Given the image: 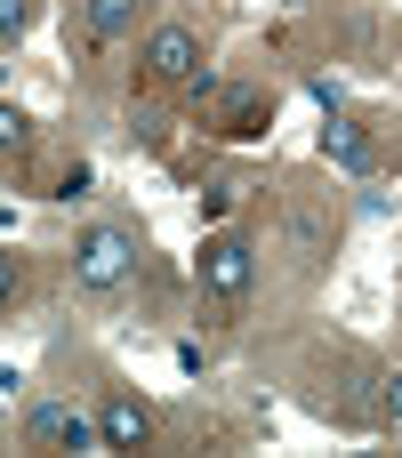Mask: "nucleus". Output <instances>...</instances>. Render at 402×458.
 Returning <instances> with one entry per match:
<instances>
[{
	"instance_id": "f257e3e1",
	"label": "nucleus",
	"mask_w": 402,
	"mask_h": 458,
	"mask_svg": "<svg viewBox=\"0 0 402 458\" xmlns=\"http://www.w3.org/2000/svg\"><path fill=\"white\" fill-rule=\"evenodd\" d=\"M137 274V233L129 225H89L81 242H73V282L81 290H113V282H129Z\"/></svg>"
},
{
	"instance_id": "f03ea898",
	"label": "nucleus",
	"mask_w": 402,
	"mask_h": 458,
	"mask_svg": "<svg viewBox=\"0 0 402 458\" xmlns=\"http://www.w3.org/2000/svg\"><path fill=\"white\" fill-rule=\"evenodd\" d=\"M24 435H32L40 451H105L97 419L73 411V403H32V411H24Z\"/></svg>"
},
{
	"instance_id": "7ed1b4c3",
	"label": "nucleus",
	"mask_w": 402,
	"mask_h": 458,
	"mask_svg": "<svg viewBox=\"0 0 402 458\" xmlns=\"http://www.w3.org/2000/svg\"><path fill=\"white\" fill-rule=\"evenodd\" d=\"M193 274H201V290H210V298H242V290H250V274H258V250L226 233V242H210V250H201V266H193Z\"/></svg>"
},
{
	"instance_id": "20e7f679",
	"label": "nucleus",
	"mask_w": 402,
	"mask_h": 458,
	"mask_svg": "<svg viewBox=\"0 0 402 458\" xmlns=\"http://www.w3.org/2000/svg\"><path fill=\"white\" fill-rule=\"evenodd\" d=\"M97 435H105V451H145L153 443V411L137 394H105L97 403Z\"/></svg>"
},
{
	"instance_id": "39448f33",
	"label": "nucleus",
	"mask_w": 402,
	"mask_h": 458,
	"mask_svg": "<svg viewBox=\"0 0 402 458\" xmlns=\"http://www.w3.org/2000/svg\"><path fill=\"white\" fill-rule=\"evenodd\" d=\"M322 153H330V169H346V177H371V161H379L371 129H363V121H346V113H330V129H322Z\"/></svg>"
},
{
	"instance_id": "423d86ee",
	"label": "nucleus",
	"mask_w": 402,
	"mask_h": 458,
	"mask_svg": "<svg viewBox=\"0 0 402 458\" xmlns=\"http://www.w3.org/2000/svg\"><path fill=\"white\" fill-rule=\"evenodd\" d=\"M193 64H201V48H193L185 24H161V32L145 40V72H161V81H193Z\"/></svg>"
},
{
	"instance_id": "0eeeda50",
	"label": "nucleus",
	"mask_w": 402,
	"mask_h": 458,
	"mask_svg": "<svg viewBox=\"0 0 402 458\" xmlns=\"http://www.w3.org/2000/svg\"><path fill=\"white\" fill-rule=\"evenodd\" d=\"M81 16H89V32H97V40H113V32H129L137 0H81Z\"/></svg>"
},
{
	"instance_id": "6e6552de",
	"label": "nucleus",
	"mask_w": 402,
	"mask_h": 458,
	"mask_svg": "<svg viewBox=\"0 0 402 458\" xmlns=\"http://www.w3.org/2000/svg\"><path fill=\"white\" fill-rule=\"evenodd\" d=\"M24 137H32V121H24V113H16V105H8V97H0V153H16V145H24Z\"/></svg>"
},
{
	"instance_id": "1a4fd4ad",
	"label": "nucleus",
	"mask_w": 402,
	"mask_h": 458,
	"mask_svg": "<svg viewBox=\"0 0 402 458\" xmlns=\"http://www.w3.org/2000/svg\"><path fill=\"white\" fill-rule=\"evenodd\" d=\"M24 16H32L24 0H0V40H16V32H24Z\"/></svg>"
},
{
	"instance_id": "9d476101",
	"label": "nucleus",
	"mask_w": 402,
	"mask_h": 458,
	"mask_svg": "<svg viewBox=\"0 0 402 458\" xmlns=\"http://www.w3.org/2000/svg\"><path fill=\"white\" fill-rule=\"evenodd\" d=\"M387 419H395V427H402V370H395V378H387Z\"/></svg>"
},
{
	"instance_id": "9b49d317",
	"label": "nucleus",
	"mask_w": 402,
	"mask_h": 458,
	"mask_svg": "<svg viewBox=\"0 0 402 458\" xmlns=\"http://www.w3.org/2000/svg\"><path fill=\"white\" fill-rule=\"evenodd\" d=\"M8 290H16V266H8V258H0V298H8Z\"/></svg>"
},
{
	"instance_id": "f8f14e48",
	"label": "nucleus",
	"mask_w": 402,
	"mask_h": 458,
	"mask_svg": "<svg viewBox=\"0 0 402 458\" xmlns=\"http://www.w3.org/2000/svg\"><path fill=\"white\" fill-rule=\"evenodd\" d=\"M0 97H8V72H0Z\"/></svg>"
}]
</instances>
